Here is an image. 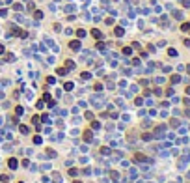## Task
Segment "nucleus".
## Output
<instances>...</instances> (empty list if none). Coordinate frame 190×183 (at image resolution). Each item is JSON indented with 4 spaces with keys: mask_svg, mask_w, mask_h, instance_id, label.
<instances>
[{
    "mask_svg": "<svg viewBox=\"0 0 190 183\" xmlns=\"http://www.w3.org/2000/svg\"><path fill=\"white\" fill-rule=\"evenodd\" d=\"M0 52H4V47H2V45H0Z\"/></svg>",
    "mask_w": 190,
    "mask_h": 183,
    "instance_id": "obj_8",
    "label": "nucleus"
},
{
    "mask_svg": "<svg viewBox=\"0 0 190 183\" xmlns=\"http://www.w3.org/2000/svg\"><path fill=\"white\" fill-rule=\"evenodd\" d=\"M47 155H49V157H56V153H54L52 149H47Z\"/></svg>",
    "mask_w": 190,
    "mask_h": 183,
    "instance_id": "obj_5",
    "label": "nucleus"
},
{
    "mask_svg": "<svg viewBox=\"0 0 190 183\" xmlns=\"http://www.w3.org/2000/svg\"><path fill=\"white\" fill-rule=\"evenodd\" d=\"M84 138H86V140H92V133H90V131H88V133L84 134Z\"/></svg>",
    "mask_w": 190,
    "mask_h": 183,
    "instance_id": "obj_6",
    "label": "nucleus"
},
{
    "mask_svg": "<svg viewBox=\"0 0 190 183\" xmlns=\"http://www.w3.org/2000/svg\"><path fill=\"white\" fill-rule=\"evenodd\" d=\"M92 34H93V37H101V32H99V30H93Z\"/></svg>",
    "mask_w": 190,
    "mask_h": 183,
    "instance_id": "obj_4",
    "label": "nucleus"
},
{
    "mask_svg": "<svg viewBox=\"0 0 190 183\" xmlns=\"http://www.w3.org/2000/svg\"><path fill=\"white\" fill-rule=\"evenodd\" d=\"M43 101H47V103L50 101V95H49V93H45V95H43Z\"/></svg>",
    "mask_w": 190,
    "mask_h": 183,
    "instance_id": "obj_7",
    "label": "nucleus"
},
{
    "mask_svg": "<svg viewBox=\"0 0 190 183\" xmlns=\"http://www.w3.org/2000/svg\"><path fill=\"white\" fill-rule=\"evenodd\" d=\"M19 129H21V133H24V134L28 133V127H26V125H21V127H19Z\"/></svg>",
    "mask_w": 190,
    "mask_h": 183,
    "instance_id": "obj_3",
    "label": "nucleus"
},
{
    "mask_svg": "<svg viewBox=\"0 0 190 183\" xmlns=\"http://www.w3.org/2000/svg\"><path fill=\"white\" fill-rule=\"evenodd\" d=\"M78 47H80L78 41H71V49H78Z\"/></svg>",
    "mask_w": 190,
    "mask_h": 183,
    "instance_id": "obj_2",
    "label": "nucleus"
},
{
    "mask_svg": "<svg viewBox=\"0 0 190 183\" xmlns=\"http://www.w3.org/2000/svg\"><path fill=\"white\" fill-rule=\"evenodd\" d=\"M7 164H9V168H17V166H19L17 159H9V162H7Z\"/></svg>",
    "mask_w": 190,
    "mask_h": 183,
    "instance_id": "obj_1",
    "label": "nucleus"
},
{
    "mask_svg": "<svg viewBox=\"0 0 190 183\" xmlns=\"http://www.w3.org/2000/svg\"><path fill=\"white\" fill-rule=\"evenodd\" d=\"M75 183H80V181H75Z\"/></svg>",
    "mask_w": 190,
    "mask_h": 183,
    "instance_id": "obj_9",
    "label": "nucleus"
}]
</instances>
